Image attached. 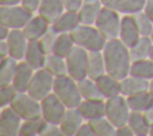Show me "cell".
Returning a JSON list of instances; mask_svg holds the SVG:
<instances>
[{
  "label": "cell",
  "instance_id": "6da1fadb",
  "mask_svg": "<svg viewBox=\"0 0 153 136\" xmlns=\"http://www.w3.org/2000/svg\"><path fill=\"white\" fill-rule=\"evenodd\" d=\"M102 51L104 55L108 74L118 80H122L129 75L133 62L129 52V47H127L120 38L106 41V44Z\"/></svg>",
  "mask_w": 153,
  "mask_h": 136
},
{
  "label": "cell",
  "instance_id": "7a4b0ae2",
  "mask_svg": "<svg viewBox=\"0 0 153 136\" xmlns=\"http://www.w3.org/2000/svg\"><path fill=\"white\" fill-rule=\"evenodd\" d=\"M75 45H79L87 51H102L106 44V38L96 27V25L80 24L72 32Z\"/></svg>",
  "mask_w": 153,
  "mask_h": 136
},
{
  "label": "cell",
  "instance_id": "3957f363",
  "mask_svg": "<svg viewBox=\"0 0 153 136\" xmlns=\"http://www.w3.org/2000/svg\"><path fill=\"white\" fill-rule=\"evenodd\" d=\"M53 92L59 97V99L66 105L67 109L78 107L84 100L79 91L78 81H75L68 74L55 78Z\"/></svg>",
  "mask_w": 153,
  "mask_h": 136
},
{
  "label": "cell",
  "instance_id": "277c9868",
  "mask_svg": "<svg viewBox=\"0 0 153 136\" xmlns=\"http://www.w3.org/2000/svg\"><path fill=\"white\" fill-rule=\"evenodd\" d=\"M131 110L128 105L127 97L118 94L105 100V117L116 126L128 124Z\"/></svg>",
  "mask_w": 153,
  "mask_h": 136
},
{
  "label": "cell",
  "instance_id": "5b68a950",
  "mask_svg": "<svg viewBox=\"0 0 153 136\" xmlns=\"http://www.w3.org/2000/svg\"><path fill=\"white\" fill-rule=\"evenodd\" d=\"M88 56L90 51L75 45L66 56L67 72L75 81H80L88 76Z\"/></svg>",
  "mask_w": 153,
  "mask_h": 136
},
{
  "label": "cell",
  "instance_id": "8992f818",
  "mask_svg": "<svg viewBox=\"0 0 153 136\" xmlns=\"http://www.w3.org/2000/svg\"><path fill=\"white\" fill-rule=\"evenodd\" d=\"M30 10L24 7L22 4L12 6H1L0 8V21L1 24L13 29H23L29 20L33 17Z\"/></svg>",
  "mask_w": 153,
  "mask_h": 136
},
{
  "label": "cell",
  "instance_id": "52a82bcc",
  "mask_svg": "<svg viewBox=\"0 0 153 136\" xmlns=\"http://www.w3.org/2000/svg\"><path fill=\"white\" fill-rule=\"evenodd\" d=\"M10 106L22 117L23 120L42 117L41 101L31 97L27 92H18Z\"/></svg>",
  "mask_w": 153,
  "mask_h": 136
},
{
  "label": "cell",
  "instance_id": "ba28073f",
  "mask_svg": "<svg viewBox=\"0 0 153 136\" xmlns=\"http://www.w3.org/2000/svg\"><path fill=\"white\" fill-rule=\"evenodd\" d=\"M121 17L120 13L112 8L104 6L96 20V27L102 32V35L109 41L118 38L120 27H121Z\"/></svg>",
  "mask_w": 153,
  "mask_h": 136
},
{
  "label": "cell",
  "instance_id": "9c48e42d",
  "mask_svg": "<svg viewBox=\"0 0 153 136\" xmlns=\"http://www.w3.org/2000/svg\"><path fill=\"white\" fill-rule=\"evenodd\" d=\"M54 81H55V76L51 73H49L45 68L37 69L35 70L32 80L29 85L27 93L35 99L41 101L43 98H45L48 94L53 92Z\"/></svg>",
  "mask_w": 153,
  "mask_h": 136
},
{
  "label": "cell",
  "instance_id": "30bf717a",
  "mask_svg": "<svg viewBox=\"0 0 153 136\" xmlns=\"http://www.w3.org/2000/svg\"><path fill=\"white\" fill-rule=\"evenodd\" d=\"M41 107L42 117L50 124H60L67 111L66 105L59 99V97L54 92H51L41 100Z\"/></svg>",
  "mask_w": 153,
  "mask_h": 136
},
{
  "label": "cell",
  "instance_id": "8fae6325",
  "mask_svg": "<svg viewBox=\"0 0 153 136\" xmlns=\"http://www.w3.org/2000/svg\"><path fill=\"white\" fill-rule=\"evenodd\" d=\"M22 117L8 105L2 107L0 115V135L1 136H17L22 126Z\"/></svg>",
  "mask_w": 153,
  "mask_h": 136
},
{
  "label": "cell",
  "instance_id": "7c38bea8",
  "mask_svg": "<svg viewBox=\"0 0 153 136\" xmlns=\"http://www.w3.org/2000/svg\"><path fill=\"white\" fill-rule=\"evenodd\" d=\"M6 41H7L8 48H10V56L18 61L23 60L25 57L27 44H29V41L25 37L23 30L22 29L11 30Z\"/></svg>",
  "mask_w": 153,
  "mask_h": 136
},
{
  "label": "cell",
  "instance_id": "4fadbf2b",
  "mask_svg": "<svg viewBox=\"0 0 153 136\" xmlns=\"http://www.w3.org/2000/svg\"><path fill=\"white\" fill-rule=\"evenodd\" d=\"M141 37L137 25L135 23L133 14H124L121 19V27H120V36L118 38L127 45L131 47L136 43V41Z\"/></svg>",
  "mask_w": 153,
  "mask_h": 136
},
{
  "label": "cell",
  "instance_id": "5bb4252c",
  "mask_svg": "<svg viewBox=\"0 0 153 136\" xmlns=\"http://www.w3.org/2000/svg\"><path fill=\"white\" fill-rule=\"evenodd\" d=\"M50 23L41 14L33 16L29 23L22 29L27 41H39L50 27Z\"/></svg>",
  "mask_w": 153,
  "mask_h": 136
},
{
  "label": "cell",
  "instance_id": "9a60e30c",
  "mask_svg": "<svg viewBox=\"0 0 153 136\" xmlns=\"http://www.w3.org/2000/svg\"><path fill=\"white\" fill-rule=\"evenodd\" d=\"M47 56L48 52L45 51L41 41H30L27 44L24 61H26L35 70H37L44 67Z\"/></svg>",
  "mask_w": 153,
  "mask_h": 136
},
{
  "label": "cell",
  "instance_id": "2e32d148",
  "mask_svg": "<svg viewBox=\"0 0 153 136\" xmlns=\"http://www.w3.org/2000/svg\"><path fill=\"white\" fill-rule=\"evenodd\" d=\"M82 123H84V117L80 113L79 109L73 107V109H67L59 125L63 132V136H74L76 135V131L79 130Z\"/></svg>",
  "mask_w": 153,
  "mask_h": 136
},
{
  "label": "cell",
  "instance_id": "e0dca14e",
  "mask_svg": "<svg viewBox=\"0 0 153 136\" xmlns=\"http://www.w3.org/2000/svg\"><path fill=\"white\" fill-rule=\"evenodd\" d=\"M84 119L92 120L105 116V101L104 99H84L78 106Z\"/></svg>",
  "mask_w": 153,
  "mask_h": 136
},
{
  "label": "cell",
  "instance_id": "ac0fdd59",
  "mask_svg": "<svg viewBox=\"0 0 153 136\" xmlns=\"http://www.w3.org/2000/svg\"><path fill=\"white\" fill-rule=\"evenodd\" d=\"M104 6L123 14H134L143 10L146 0H100Z\"/></svg>",
  "mask_w": 153,
  "mask_h": 136
},
{
  "label": "cell",
  "instance_id": "d6986e66",
  "mask_svg": "<svg viewBox=\"0 0 153 136\" xmlns=\"http://www.w3.org/2000/svg\"><path fill=\"white\" fill-rule=\"evenodd\" d=\"M33 74H35V69L26 61H22L18 63V68L13 78L12 85L16 87L18 92H27Z\"/></svg>",
  "mask_w": 153,
  "mask_h": 136
},
{
  "label": "cell",
  "instance_id": "ffe728a7",
  "mask_svg": "<svg viewBox=\"0 0 153 136\" xmlns=\"http://www.w3.org/2000/svg\"><path fill=\"white\" fill-rule=\"evenodd\" d=\"M104 5L100 0H85L78 12L80 23L85 25H94Z\"/></svg>",
  "mask_w": 153,
  "mask_h": 136
},
{
  "label": "cell",
  "instance_id": "44dd1931",
  "mask_svg": "<svg viewBox=\"0 0 153 136\" xmlns=\"http://www.w3.org/2000/svg\"><path fill=\"white\" fill-rule=\"evenodd\" d=\"M148 89H149V80L137 78L130 74L121 80V94H123L124 97H129Z\"/></svg>",
  "mask_w": 153,
  "mask_h": 136
},
{
  "label": "cell",
  "instance_id": "7402d4cb",
  "mask_svg": "<svg viewBox=\"0 0 153 136\" xmlns=\"http://www.w3.org/2000/svg\"><path fill=\"white\" fill-rule=\"evenodd\" d=\"M65 11L66 8L63 0H42L38 8V14L53 24Z\"/></svg>",
  "mask_w": 153,
  "mask_h": 136
},
{
  "label": "cell",
  "instance_id": "603a6c76",
  "mask_svg": "<svg viewBox=\"0 0 153 136\" xmlns=\"http://www.w3.org/2000/svg\"><path fill=\"white\" fill-rule=\"evenodd\" d=\"M80 18L78 12L72 11H65L53 24L51 26L57 32H72L74 29H76L80 25Z\"/></svg>",
  "mask_w": 153,
  "mask_h": 136
},
{
  "label": "cell",
  "instance_id": "cb8c5ba5",
  "mask_svg": "<svg viewBox=\"0 0 153 136\" xmlns=\"http://www.w3.org/2000/svg\"><path fill=\"white\" fill-rule=\"evenodd\" d=\"M96 81L102 91L104 99L121 94V80L114 78L112 75L105 73L102 76H99Z\"/></svg>",
  "mask_w": 153,
  "mask_h": 136
},
{
  "label": "cell",
  "instance_id": "d4e9b609",
  "mask_svg": "<svg viewBox=\"0 0 153 136\" xmlns=\"http://www.w3.org/2000/svg\"><path fill=\"white\" fill-rule=\"evenodd\" d=\"M127 101L131 111L145 112L146 110L153 106V93L149 89L141 93H136L127 97Z\"/></svg>",
  "mask_w": 153,
  "mask_h": 136
},
{
  "label": "cell",
  "instance_id": "484cf974",
  "mask_svg": "<svg viewBox=\"0 0 153 136\" xmlns=\"http://www.w3.org/2000/svg\"><path fill=\"white\" fill-rule=\"evenodd\" d=\"M152 48H153V41L151 39V37L149 36H141L136 41V43L129 48L131 61L148 58L151 55Z\"/></svg>",
  "mask_w": 153,
  "mask_h": 136
},
{
  "label": "cell",
  "instance_id": "4316f807",
  "mask_svg": "<svg viewBox=\"0 0 153 136\" xmlns=\"http://www.w3.org/2000/svg\"><path fill=\"white\" fill-rule=\"evenodd\" d=\"M106 73L103 51H90L88 56V78L97 80Z\"/></svg>",
  "mask_w": 153,
  "mask_h": 136
},
{
  "label": "cell",
  "instance_id": "83f0119b",
  "mask_svg": "<svg viewBox=\"0 0 153 136\" xmlns=\"http://www.w3.org/2000/svg\"><path fill=\"white\" fill-rule=\"evenodd\" d=\"M128 125L131 128L135 135L137 136H146L149 135V129H151V123L146 118L143 112L139 111H131L128 120Z\"/></svg>",
  "mask_w": 153,
  "mask_h": 136
},
{
  "label": "cell",
  "instance_id": "f1b7e54d",
  "mask_svg": "<svg viewBox=\"0 0 153 136\" xmlns=\"http://www.w3.org/2000/svg\"><path fill=\"white\" fill-rule=\"evenodd\" d=\"M43 68H45V69H47L49 73H51L55 78L63 76V75H67V74H68V72H67L66 57L59 56V55L53 54V52L48 54Z\"/></svg>",
  "mask_w": 153,
  "mask_h": 136
},
{
  "label": "cell",
  "instance_id": "f546056e",
  "mask_svg": "<svg viewBox=\"0 0 153 136\" xmlns=\"http://www.w3.org/2000/svg\"><path fill=\"white\" fill-rule=\"evenodd\" d=\"M17 68H18V60L11 56L0 60V86L12 84Z\"/></svg>",
  "mask_w": 153,
  "mask_h": 136
},
{
  "label": "cell",
  "instance_id": "4dcf8cb0",
  "mask_svg": "<svg viewBox=\"0 0 153 136\" xmlns=\"http://www.w3.org/2000/svg\"><path fill=\"white\" fill-rule=\"evenodd\" d=\"M74 47H75V42L73 39L72 33L71 32H61V33H59V36L54 43L51 52L56 54L59 56L66 57Z\"/></svg>",
  "mask_w": 153,
  "mask_h": 136
},
{
  "label": "cell",
  "instance_id": "1f68e13d",
  "mask_svg": "<svg viewBox=\"0 0 153 136\" xmlns=\"http://www.w3.org/2000/svg\"><path fill=\"white\" fill-rule=\"evenodd\" d=\"M78 86H79V91L82 95V99H104L102 91L96 80L87 76V78L78 81Z\"/></svg>",
  "mask_w": 153,
  "mask_h": 136
},
{
  "label": "cell",
  "instance_id": "d6a6232c",
  "mask_svg": "<svg viewBox=\"0 0 153 136\" xmlns=\"http://www.w3.org/2000/svg\"><path fill=\"white\" fill-rule=\"evenodd\" d=\"M48 122L43 118H33V119H26L22 123L19 135L20 136H35V135H42Z\"/></svg>",
  "mask_w": 153,
  "mask_h": 136
},
{
  "label": "cell",
  "instance_id": "836d02e7",
  "mask_svg": "<svg viewBox=\"0 0 153 136\" xmlns=\"http://www.w3.org/2000/svg\"><path fill=\"white\" fill-rule=\"evenodd\" d=\"M129 74L146 80L153 79V60L148 57L143 60L133 61Z\"/></svg>",
  "mask_w": 153,
  "mask_h": 136
},
{
  "label": "cell",
  "instance_id": "e575fe53",
  "mask_svg": "<svg viewBox=\"0 0 153 136\" xmlns=\"http://www.w3.org/2000/svg\"><path fill=\"white\" fill-rule=\"evenodd\" d=\"M92 125L94 135L97 136H114L116 135V126L104 116L92 120H88Z\"/></svg>",
  "mask_w": 153,
  "mask_h": 136
},
{
  "label": "cell",
  "instance_id": "d590c367",
  "mask_svg": "<svg viewBox=\"0 0 153 136\" xmlns=\"http://www.w3.org/2000/svg\"><path fill=\"white\" fill-rule=\"evenodd\" d=\"M133 16H134L135 23L137 25V29L140 31V35L141 36H151V32L153 29V20L143 12V10L137 13H134Z\"/></svg>",
  "mask_w": 153,
  "mask_h": 136
},
{
  "label": "cell",
  "instance_id": "8d00e7d4",
  "mask_svg": "<svg viewBox=\"0 0 153 136\" xmlns=\"http://www.w3.org/2000/svg\"><path fill=\"white\" fill-rule=\"evenodd\" d=\"M18 91L16 89V87L10 84V85H1L0 86V106L5 107L8 106L12 100L14 99V97L17 95Z\"/></svg>",
  "mask_w": 153,
  "mask_h": 136
},
{
  "label": "cell",
  "instance_id": "74e56055",
  "mask_svg": "<svg viewBox=\"0 0 153 136\" xmlns=\"http://www.w3.org/2000/svg\"><path fill=\"white\" fill-rule=\"evenodd\" d=\"M59 33H60V32H57V31L50 25L49 30H48V31L45 32V35L39 39L41 43H42V45L44 47V49H45V51H47L48 54L51 52L53 47H54V43H55V41H56Z\"/></svg>",
  "mask_w": 153,
  "mask_h": 136
},
{
  "label": "cell",
  "instance_id": "f35d334b",
  "mask_svg": "<svg viewBox=\"0 0 153 136\" xmlns=\"http://www.w3.org/2000/svg\"><path fill=\"white\" fill-rule=\"evenodd\" d=\"M43 136H63V132L59 124H50L48 123L43 134Z\"/></svg>",
  "mask_w": 153,
  "mask_h": 136
},
{
  "label": "cell",
  "instance_id": "ab89813d",
  "mask_svg": "<svg viewBox=\"0 0 153 136\" xmlns=\"http://www.w3.org/2000/svg\"><path fill=\"white\" fill-rule=\"evenodd\" d=\"M85 0H63L66 11H72V12H79Z\"/></svg>",
  "mask_w": 153,
  "mask_h": 136
},
{
  "label": "cell",
  "instance_id": "60d3db41",
  "mask_svg": "<svg viewBox=\"0 0 153 136\" xmlns=\"http://www.w3.org/2000/svg\"><path fill=\"white\" fill-rule=\"evenodd\" d=\"M76 136H96L94 131L92 129V125L87 120V123H82L79 130L76 131Z\"/></svg>",
  "mask_w": 153,
  "mask_h": 136
},
{
  "label": "cell",
  "instance_id": "b9f144b4",
  "mask_svg": "<svg viewBox=\"0 0 153 136\" xmlns=\"http://www.w3.org/2000/svg\"><path fill=\"white\" fill-rule=\"evenodd\" d=\"M41 1H42V0H22L20 4H22L24 7H26L27 10H30L31 12H36V11H38V8H39Z\"/></svg>",
  "mask_w": 153,
  "mask_h": 136
},
{
  "label": "cell",
  "instance_id": "7bdbcfd3",
  "mask_svg": "<svg viewBox=\"0 0 153 136\" xmlns=\"http://www.w3.org/2000/svg\"><path fill=\"white\" fill-rule=\"evenodd\" d=\"M116 135L117 136H133L135 134H134V131L131 130V128L128 124H124L122 126L116 128Z\"/></svg>",
  "mask_w": 153,
  "mask_h": 136
},
{
  "label": "cell",
  "instance_id": "ee69618b",
  "mask_svg": "<svg viewBox=\"0 0 153 136\" xmlns=\"http://www.w3.org/2000/svg\"><path fill=\"white\" fill-rule=\"evenodd\" d=\"M10 56V48L7 41H0V60Z\"/></svg>",
  "mask_w": 153,
  "mask_h": 136
},
{
  "label": "cell",
  "instance_id": "f6af8a7d",
  "mask_svg": "<svg viewBox=\"0 0 153 136\" xmlns=\"http://www.w3.org/2000/svg\"><path fill=\"white\" fill-rule=\"evenodd\" d=\"M143 12L153 20V0H146L145 7H143Z\"/></svg>",
  "mask_w": 153,
  "mask_h": 136
},
{
  "label": "cell",
  "instance_id": "bcb514c9",
  "mask_svg": "<svg viewBox=\"0 0 153 136\" xmlns=\"http://www.w3.org/2000/svg\"><path fill=\"white\" fill-rule=\"evenodd\" d=\"M10 32H11V29L8 26L1 24L0 25V41H6L8 35H10Z\"/></svg>",
  "mask_w": 153,
  "mask_h": 136
},
{
  "label": "cell",
  "instance_id": "7dc6e473",
  "mask_svg": "<svg viewBox=\"0 0 153 136\" xmlns=\"http://www.w3.org/2000/svg\"><path fill=\"white\" fill-rule=\"evenodd\" d=\"M22 0H0L1 6H12V5H18L20 4Z\"/></svg>",
  "mask_w": 153,
  "mask_h": 136
},
{
  "label": "cell",
  "instance_id": "c3c4849f",
  "mask_svg": "<svg viewBox=\"0 0 153 136\" xmlns=\"http://www.w3.org/2000/svg\"><path fill=\"white\" fill-rule=\"evenodd\" d=\"M145 116H146V118L148 119V122L152 124L153 123V106L151 107V109H148V110H146L145 112Z\"/></svg>",
  "mask_w": 153,
  "mask_h": 136
},
{
  "label": "cell",
  "instance_id": "681fc988",
  "mask_svg": "<svg viewBox=\"0 0 153 136\" xmlns=\"http://www.w3.org/2000/svg\"><path fill=\"white\" fill-rule=\"evenodd\" d=\"M149 91L153 93V79L149 80Z\"/></svg>",
  "mask_w": 153,
  "mask_h": 136
},
{
  "label": "cell",
  "instance_id": "f907efd6",
  "mask_svg": "<svg viewBox=\"0 0 153 136\" xmlns=\"http://www.w3.org/2000/svg\"><path fill=\"white\" fill-rule=\"evenodd\" d=\"M149 135L153 136V123L151 124V129H149Z\"/></svg>",
  "mask_w": 153,
  "mask_h": 136
},
{
  "label": "cell",
  "instance_id": "816d5d0a",
  "mask_svg": "<svg viewBox=\"0 0 153 136\" xmlns=\"http://www.w3.org/2000/svg\"><path fill=\"white\" fill-rule=\"evenodd\" d=\"M149 58L153 60V48H152V51H151V55H149Z\"/></svg>",
  "mask_w": 153,
  "mask_h": 136
},
{
  "label": "cell",
  "instance_id": "f5cc1de1",
  "mask_svg": "<svg viewBox=\"0 0 153 136\" xmlns=\"http://www.w3.org/2000/svg\"><path fill=\"white\" fill-rule=\"evenodd\" d=\"M149 37H151V39L153 41V29H152V32H151V36H149Z\"/></svg>",
  "mask_w": 153,
  "mask_h": 136
}]
</instances>
